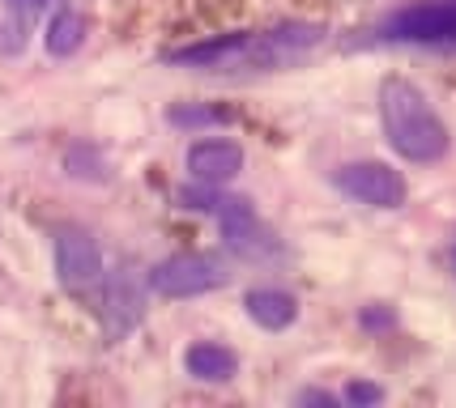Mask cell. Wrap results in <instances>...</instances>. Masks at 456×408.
I'll list each match as a JSON object with an SVG mask.
<instances>
[{
    "instance_id": "277c9868",
    "label": "cell",
    "mask_w": 456,
    "mask_h": 408,
    "mask_svg": "<svg viewBox=\"0 0 456 408\" xmlns=\"http://www.w3.org/2000/svg\"><path fill=\"white\" fill-rule=\"evenodd\" d=\"M384 43H414V47H456V0H422L379 26Z\"/></svg>"
},
{
    "instance_id": "4fadbf2b",
    "label": "cell",
    "mask_w": 456,
    "mask_h": 408,
    "mask_svg": "<svg viewBox=\"0 0 456 408\" xmlns=\"http://www.w3.org/2000/svg\"><path fill=\"white\" fill-rule=\"evenodd\" d=\"M167 119H171L175 128H205V124H226L231 116L218 111V107H171Z\"/></svg>"
},
{
    "instance_id": "7c38bea8",
    "label": "cell",
    "mask_w": 456,
    "mask_h": 408,
    "mask_svg": "<svg viewBox=\"0 0 456 408\" xmlns=\"http://www.w3.org/2000/svg\"><path fill=\"white\" fill-rule=\"evenodd\" d=\"M81 43H86V18L73 9H60L52 26H47V52L52 56H73Z\"/></svg>"
},
{
    "instance_id": "5bb4252c",
    "label": "cell",
    "mask_w": 456,
    "mask_h": 408,
    "mask_svg": "<svg viewBox=\"0 0 456 408\" xmlns=\"http://www.w3.org/2000/svg\"><path fill=\"white\" fill-rule=\"evenodd\" d=\"M52 4H60V0H4V9L18 18V30H26V26L39 18V13H47Z\"/></svg>"
},
{
    "instance_id": "9c48e42d",
    "label": "cell",
    "mask_w": 456,
    "mask_h": 408,
    "mask_svg": "<svg viewBox=\"0 0 456 408\" xmlns=\"http://www.w3.org/2000/svg\"><path fill=\"white\" fill-rule=\"evenodd\" d=\"M188 171L197 183H209V188H222L243 171V149L235 140H197L188 149Z\"/></svg>"
},
{
    "instance_id": "ba28073f",
    "label": "cell",
    "mask_w": 456,
    "mask_h": 408,
    "mask_svg": "<svg viewBox=\"0 0 456 408\" xmlns=\"http://www.w3.org/2000/svg\"><path fill=\"white\" fill-rule=\"evenodd\" d=\"M56 276L64 290H90L102 276V252L86 230H60L56 234Z\"/></svg>"
},
{
    "instance_id": "e0dca14e",
    "label": "cell",
    "mask_w": 456,
    "mask_h": 408,
    "mask_svg": "<svg viewBox=\"0 0 456 408\" xmlns=\"http://www.w3.org/2000/svg\"><path fill=\"white\" fill-rule=\"evenodd\" d=\"M298 404H338V400H333V396H329V391H303V396H298Z\"/></svg>"
},
{
    "instance_id": "5b68a950",
    "label": "cell",
    "mask_w": 456,
    "mask_h": 408,
    "mask_svg": "<svg viewBox=\"0 0 456 408\" xmlns=\"http://www.w3.org/2000/svg\"><path fill=\"white\" fill-rule=\"evenodd\" d=\"M226 281H231L226 268L214 255H200V252L171 255V260H162L159 268L150 272V290L162 293V298H197V293L222 290Z\"/></svg>"
},
{
    "instance_id": "30bf717a",
    "label": "cell",
    "mask_w": 456,
    "mask_h": 408,
    "mask_svg": "<svg viewBox=\"0 0 456 408\" xmlns=\"http://www.w3.org/2000/svg\"><path fill=\"white\" fill-rule=\"evenodd\" d=\"M183 366L192 379L200 383H231L239 374V357L235 349H226V345H214V340H200L192 349L183 353Z\"/></svg>"
},
{
    "instance_id": "8992f818",
    "label": "cell",
    "mask_w": 456,
    "mask_h": 408,
    "mask_svg": "<svg viewBox=\"0 0 456 408\" xmlns=\"http://www.w3.org/2000/svg\"><path fill=\"white\" fill-rule=\"evenodd\" d=\"M145 319V285H141V272L133 264H119L107 281L102 293V336L116 345L128 332H137V324Z\"/></svg>"
},
{
    "instance_id": "52a82bcc",
    "label": "cell",
    "mask_w": 456,
    "mask_h": 408,
    "mask_svg": "<svg viewBox=\"0 0 456 408\" xmlns=\"http://www.w3.org/2000/svg\"><path fill=\"white\" fill-rule=\"evenodd\" d=\"M333 183H338L350 200L367 204V209H401V204H405V179H401V171L384 166V162L341 166Z\"/></svg>"
},
{
    "instance_id": "2e32d148",
    "label": "cell",
    "mask_w": 456,
    "mask_h": 408,
    "mask_svg": "<svg viewBox=\"0 0 456 408\" xmlns=\"http://www.w3.org/2000/svg\"><path fill=\"white\" fill-rule=\"evenodd\" d=\"M393 324V311H362V328H388Z\"/></svg>"
},
{
    "instance_id": "7a4b0ae2",
    "label": "cell",
    "mask_w": 456,
    "mask_h": 408,
    "mask_svg": "<svg viewBox=\"0 0 456 408\" xmlns=\"http://www.w3.org/2000/svg\"><path fill=\"white\" fill-rule=\"evenodd\" d=\"M379 124L388 145L397 149L405 162L431 166L448 154V128L436 116V107L427 102V94L410 85L405 77H388L379 85Z\"/></svg>"
},
{
    "instance_id": "9a60e30c",
    "label": "cell",
    "mask_w": 456,
    "mask_h": 408,
    "mask_svg": "<svg viewBox=\"0 0 456 408\" xmlns=\"http://www.w3.org/2000/svg\"><path fill=\"white\" fill-rule=\"evenodd\" d=\"M346 400H350V404H379L384 391H379L376 383H350V388H346Z\"/></svg>"
},
{
    "instance_id": "3957f363",
    "label": "cell",
    "mask_w": 456,
    "mask_h": 408,
    "mask_svg": "<svg viewBox=\"0 0 456 408\" xmlns=\"http://www.w3.org/2000/svg\"><path fill=\"white\" fill-rule=\"evenodd\" d=\"M179 200H183V209H200V213L218 217L222 238H226V247H231L239 260H252V264L278 260L281 243L269 234V226L260 221L256 209H252L243 196H218V188L200 183V188H183Z\"/></svg>"
},
{
    "instance_id": "ac0fdd59",
    "label": "cell",
    "mask_w": 456,
    "mask_h": 408,
    "mask_svg": "<svg viewBox=\"0 0 456 408\" xmlns=\"http://www.w3.org/2000/svg\"><path fill=\"white\" fill-rule=\"evenodd\" d=\"M452 272H456V247H452Z\"/></svg>"
},
{
    "instance_id": "8fae6325",
    "label": "cell",
    "mask_w": 456,
    "mask_h": 408,
    "mask_svg": "<svg viewBox=\"0 0 456 408\" xmlns=\"http://www.w3.org/2000/svg\"><path fill=\"white\" fill-rule=\"evenodd\" d=\"M243 307H248V315L256 319L260 328H269V332L290 328V324L298 319L295 293H286V290H252L248 298H243Z\"/></svg>"
},
{
    "instance_id": "6da1fadb",
    "label": "cell",
    "mask_w": 456,
    "mask_h": 408,
    "mask_svg": "<svg viewBox=\"0 0 456 408\" xmlns=\"http://www.w3.org/2000/svg\"><path fill=\"white\" fill-rule=\"evenodd\" d=\"M320 39L324 30L312 21H281L273 30H235V35L167 52V64L200 68V73H269V68L298 64L307 52H316Z\"/></svg>"
}]
</instances>
